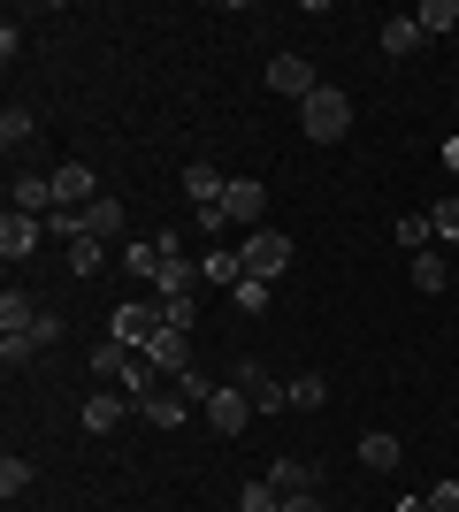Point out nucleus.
I'll list each match as a JSON object with an SVG mask.
<instances>
[{"mask_svg": "<svg viewBox=\"0 0 459 512\" xmlns=\"http://www.w3.org/2000/svg\"><path fill=\"white\" fill-rule=\"evenodd\" d=\"M299 123H306V138H314V146H337V138L352 130V100H345L337 85H322L314 100L299 107Z\"/></svg>", "mask_w": 459, "mask_h": 512, "instance_id": "nucleus-1", "label": "nucleus"}, {"mask_svg": "<svg viewBox=\"0 0 459 512\" xmlns=\"http://www.w3.org/2000/svg\"><path fill=\"white\" fill-rule=\"evenodd\" d=\"M238 260H245V276L276 283V276H284V268H291V230H245Z\"/></svg>", "mask_w": 459, "mask_h": 512, "instance_id": "nucleus-2", "label": "nucleus"}, {"mask_svg": "<svg viewBox=\"0 0 459 512\" xmlns=\"http://www.w3.org/2000/svg\"><path fill=\"white\" fill-rule=\"evenodd\" d=\"M199 413H207V428H215V436H245V421H253V390H215V383H207Z\"/></svg>", "mask_w": 459, "mask_h": 512, "instance_id": "nucleus-3", "label": "nucleus"}, {"mask_svg": "<svg viewBox=\"0 0 459 512\" xmlns=\"http://www.w3.org/2000/svg\"><path fill=\"white\" fill-rule=\"evenodd\" d=\"M169 321H161V306H146V299H131V306H115V321H108V337H123L131 352H146L153 337H161Z\"/></svg>", "mask_w": 459, "mask_h": 512, "instance_id": "nucleus-4", "label": "nucleus"}, {"mask_svg": "<svg viewBox=\"0 0 459 512\" xmlns=\"http://www.w3.org/2000/svg\"><path fill=\"white\" fill-rule=\"evenodd\" d=\"M268 92H284V100H314V92H322V77H314V62H306V54H276V62H268Z\"/></svg>", "mask_w": 459, "mask_h": 512, "instance_id": "nucleus-5", "label": "nucleus"}, {"mask_svg": "<svg viewBox=\"0 0 459 512\" xmlns=\"http://www.w3.org/2000/svg\"><path fill=\"white\" fill-rule=\"evenodd\" d=\"M261 184H253V176H230V192H222V222H245V230H268L261 222Z\"/></svg>", "mask_w": 459, "mask_h": 512, "instance_id": "nucleus-6", "label": "nucleus"}, {"mask_svg": "<svg viewBox=\"0 0 459 512\" xmlns=\"http://www.w3.org/2000/svg\"><path fill=\"white\" fill-rule=\"evenodd\" d=\"M54 207H62V199H54V176H16V192H8V214H31V222H46Z\"/></svg>", "mask_w": 459, "mask_h": 512, "instance_id": "nucleus-7", "label": "nucleus"}, {"mask_svg": "<svg viewBox=\"0 0 459 512\" xmlns=\"http://www.w3.org/2000/svg\"><path fill=\"white\" fill-rule=\"evenodd\" d=\"M77 214H85V237H100V245H115V237L131 230V214H123V199H115V192H100L92 207H77Z\"/></svg>", "mask_w": 459, "mask_h": 512, "instance_id": "nucleus-8", "label": "nucleus"}, {"mask_svg": "<svg viewBox=\"0 0 459 512\" xmlns=\"http://www.w3.org/2000/svg\"><path fill=\"white\" fill-rule=\"evenodd\" d=\"M146 360H153V375H184L192 367V329H161L146 344Z\"/></svg>", "mask_w": 459, "mask_h": 512, "instance_id": "nucleus-9", "label": "nucleus"}, {"mask_svg": "<svg viewBox=\"0 0 459 512\" xmlns=\"http://www.w3.org/2000/svg\"><path fill=\"white\" fill-rule=\"evenodd\" d=\"M54 199H62V207H92V199H100V176H92L85 161H62V169H54Z\"/></svg>", "mask_w": 459, "mask_h": 512, "instance_id": "nucleus-10", "label": "nucleus"}, {"mask_svg": "<svg viewBox=\"0 0 459 512\" xmlns=\"http://www.w3.org/2000/svg\"><path fill=\"white\" fill-rule=\"evenodd\" d=\"M184 192H192V207L207 214V207H222V192H230V176H222L215 161H192V169H184Z\"/></svg>", "mask_w": 459, "mask_h": 512, "instance_id": "nucleus-11", "label": "nucleus"}, {"mask_svg": "<svg viewBox=\"0 0 459 512\" xmlns=\"http://www.w3.org/2000/svg\"><path fill=\"white\" fill-rule=\"evenodd\" d=\"M39 237H46V222H31V214H0V253H8V260H31Z\"/></svg>", "mask_w": 459, "mask_h": 512, "instance_id": "nucleus-12", "label": "nucleus"}, {"mask_svg": "<svg viewBox=\"0 0 459 512\" xmlns=\"http://www.w3.org/2000/svg\"><path fill=\"white\" fill-rule=\"evenodd\" d=\"M138 413H146L153 428H176L184 413H192V398H184V383H176V390H146V398H138Z\"/></svg>", "mask_w": 459, "mask_h": 512, "instance_id": "nucleus-13", "label": "nucleus"}, {"mask_svg": "<svg viewBox=\"0 0 459 512\" xmlns=\"http://www.w3.org/2000/svg\"><path fill=\"white\" fill-rule=\"evenodd\" d=\"M138 360V352H131V344H123V337H100V344H92V375H100V383H123V367H131Z\"/></svg>", "mask_w": 459, "mask_h": 512, "instance_id": "nucleus-14", "label": "nucleus"}, {"mask_svg": "<svg viewBox=\"0 0 459 512\" xmlns=\"http://www.w3.org/2000/svg\"><path fill=\"white\" fill-rule=\"evenodd\" d=\"M207 276V268H199V260H161V276H153V291H161V299H192V283Z\"/></svg>", "mask_w": 459, "mask_h": 512, "instance_id": "nucleus-15", "label": "nucleus"}, {"mask_svg": "<svg viewBox=\"0 0 459 512\" xmlns=\"http://www.w3.org/2000/svg\"><path fill=\"white\" fill-rule=\"evenodd\" d=\"M398 459H406V444H398L391 428H375V436H360V467H375V474H391Z\"/></svg>", "mask_w": 459, "mask_h": 512, "instance_id": "nucleus-16", "label": "nucleus"}, {"mask_svg": "<svg viewBox=\"0 0 459 512\" xmlns=\"http://www.w3.org/2000/svg\"><path fill=\"white\" fill-rule=\"evenodd\" d=\"M123 406H131L123 390H92V398H85V428H92V436H108V428L123 421Z\"/></svg>", "mask_w": 459, "mask_h": 512, "instance_id": "nucleus-17", "label": "nucleus"}, {"mask_svg": "<svg viewBox=\"0 0 459 512\" xmlns=\"http://www.w3.org/2000/svg\"><path fill=\"white\" fill-rule=\"evenodd\" d=\"M268 482H276V497H306V490H314V467L291 451V459H276V467H268Z\"/></svg>", "mask_w": 459, "mask_h": 512, "instance_id": "nucleus-18", "label": "nucleus"}, {"mask_svg": "<svg viewBox=\"0 0 459 512\" xmlns=\"http://www.w3.org/2000/svg\"><path fill=\"white\" fill-rule=\"evenodd\" d=\"M31 329H39V306L23 299V291H8L0 299V337H31Z\"/></svg>", "mask_w": 459, "mask_h": 512, "instance_id": "nucleus-19", "label": "nucleus"}, {"mask_svg": "<svg viewBox=\"0 0 459 512\" xmlns=\"http://www.w3.org/2000/svg\"><path fill=\"white\" fill-rule=\"evenodd\" d=\"M414 23H421V39H444V31H459V0H421Z\"/></svg>", "mask_w": 459, "mask_h": 512, "instance_id": "nucleus-20", "label": "nucleus"}, {"mask_svg": "<svg viewBox=\"0 0 459 512\" xmlns=\"http://www.w3.org/2000/svg\"><path fill=\"white\" fill-rule=\"evenodd\" d=\"M414 46H421V23L414 16H383V54H391V62H406Z\"/></svg>", "mask_w": 459, "mask_h": 512, "instance_id": "nucleus-21", "label": "nucleus"}, {"mask_svg": "<svg viewBox=\"0 0 459 512\" xmlns=\"http://www.w3.org/2000/svg\"><path fill=\"white\" fill-rule=\"evenodd\" d=\"M199 268H207V283H230V291H238V283H245V260L230 253V245H215V253L199 260Z\"/></svg>", "mask_w": 459, "mask_h": 512, "instance_id": "nucleus-22", "label": "nucleus"}, {"mask_svg": "<svg viewBox=\"0 0 459 512\" xmlns=\"http://www.w3.org/2000/svg\"><path fill=\"white\" fill-rule=\"evenodd\" d=\"M291 413H322V398H329V383H322V375H291Z\"/></svg>", "mask_w": 459, "mask_h": 512, "instance_id": "nucleus-23", "label": "nucleus"}, {"mask_svg": "<svg viewBox=\"0 0 459 512\" xmlns=\"http://www.w3.org/2000/svg\"><path fill=\"white\" fill-rule=\"evenodd\" d=\"M123 268H131V276H161V245H153V237H146V245H138V237H131V245H123Z\"/></svg>", "mask_w": 459, "mask_h": 512, "instance_id": "nucleus-24", "label": "nucleus"}, {"mask_svg": "<svg viewBox=\"0 0 459 512\" xmlns=\"http://www.w3.org/2000/svg\"><path fill=\"white\" fill-rule=\"evenodd\" d=\"M429 237H437L429 214H398V245H406V253H429Z\"/></svg>", "mask_w": 459, "mask_h": 512, "instance_id": "nucleus-25", "label": "nucleus"}, {"mask_svg": "<svg viewBox=\"0 0 459 512\" xmlns=\"http://www.w3.org/2000/svg\"><path fill=\"white\" fill-rule=\"evenodd\" d=\"M69 268H77V276H100V268H108V245H100V237H77V245H69Z\"/></svg>", "mask_w": 459, "mask_h": 512, "instance_id": "nucleus-26", "label": "nucleus"}, {"mask_svg": "<svg viewBox=\"0 0 459 512\" xmlns=\"http://www.w3.org/2000/svg\"><path fill=\"white\" fill-rule=\"evenodd\" d=\"M245 383H253V406H261V413H284V406H291V390L268 383V375H253V367H245Z\"/></svg>", "mask_w": 459, "mask_h": 512, "instance_id": "nucleus-27", "label": "nucleus"}, {"mask_svg": "<svg viewBox=\"0 0 459 512\" xmlns=\"http://www.w3.org/2000/svg\"><path fill=\"white\" fill-rule=\"evenodd\" d=\"M406 268H414V291H444V253H414Z\"/></svg>", "mask_w": 459, "mask_h": 512, "instance_id": "nucleus-28", "label": "nucleus"}, {"mask_svg": "<svg viewBox=\"0 0 459 512\" xmlns=\"http://www.w3.org/2000/svg\"><path fill=\"white\" fill-rule=\"evenodd\" d=\"M238 512H284L276 482H245V490H238Z\"/></svg>", "mask_w": 459, "mask_h": 512, "instance_id": "nucleus-29", "label": "nucleus"}, {"mask_svg": "<svg viewBox=\"0 0 459 512\" xmlns=\"http://www.w3.org/2000/svg\"><path fill=\"white\" fill-rule=\"evenodd\" d=\"M23 490H31V459L8 451V459H0V497H23Z\"/></svg>", "mask_w": 459, "mask_h": 512, "instance_id": "nucleus-30", "label": "nucleus"}, {"mask_svg": "<svg viewBox=\"0 0 459 512\" xmlns=\"http://www.w3.org/2000/svg\"><path fill=\"white\" fill-rule=\"evenodd\" d=\"M230 299H238V314H268V283H261V276H245Z\"/></svg>", "mask_w": 459, "mask_h": 512, "instance_id": "nucleus-31", "label": "nucleus"}, {"mask_svg": "<svg viewBox=\"0 0 459 512\" xmlns=\"http://www.w3.org/2000/svg\"><path fill=\"white\" fill-rule=\"evenodd\" d=\"M161 321L169 329H199V299H161Z\"/></svg>", "mask_w": 459, "mask_h": 512, "instance_id": "nucleus-32", "label": "nucleus"}, {"mask_svg": "<svg viewBox=\"0 0 459 512\" xmlns=\"http://www.w3.org/2000/svg\"><path fill=\"white\" fill-rule=\"evenodd\" d=\"M31 130H39V123H31V107H8V115H0V138H8V146H23Z\"/></svg>", "mask_w": 459, "mask_h": 512, "instance_id": "nucleus-33", "label": "nucleus"}, {"mask_svg": "<svg viewBox=\"0 0 459 512\" xmlns=\"http://www.w3.org/2000/svg\"><path fill=\"white\" fill-rule=\"evenodd\" d=\"M31 352H39V337H0V360H8V367H23Z\"/></svg>", "mask_w": 459, "mask_h": 512, "instance_id": "nucleus-34", "label": "nucleus"}, {"mask_svg": "<svg viewBox=\"0 0 459 512\" xmlns=\"http://www.w3.org/2000/svg\"><path fill=\"white\" fill-rule=\"evenodd\" d=\"M31 337H39V352H46V344L69 337V321H62V314H39V329H31Z\"/></svg>", "mask_w": 459, "mask_h": 512, "instance_id": "nucleus-35", "label": "nucleus"}, {"mask_svg": "<svg viewBox=\"0 0 459 512\" xmlns=\"http://www.w3.org/2000/svg\"><path fill=\"white\" fill-rule=\"evenodd\" d=\"M429 222H437V230H444V237H452V245H459V199H444V207H429Z\"/></svg>", "mask_w": 459, "mask_h": 512, "instance_id": "nucleus-36", "label": "nucleus"}, {"mask_svg": "<svg viewBox=\"0 0 459 512\" xmlns=\"http://www.w3.org/2000/svg\"><path fill=\"white\" fill-rule=\"evenodd\" d=\"M429 512H459V482H437V490H429Z\"/></svg>", "mask_w": 459, "mask_h": 512, "instance_id": "nucleus-37", "label": "nucleus"}, {"mask_svg": "<svg viewBox=\"0 0 459 512\" xmlns=\"http://www.w3.org/2000/svg\"><path fill=\"white\" fill-rule=\"evenodd\" d=\"M284 512H322V497L306 490V497H284Z\"/></svg>", "mask_w": 459, "mask_h": 512, "instance_id": "nucleus-38", "label": "nucleus"}, {"mask_svg": "<svg viewBox=\"0 0 459 512\" xmlns=\"http://www.w3.org/2000/svg\"><path fill=\"white\" fill-rule=\"evenodd\" d=\"M398 512H429V497H406V505H398Z\"/></svg>", "mask_w": 459, "mask_h": 512, "instance_id": "nucleus-39", "label": "nucleus"}]
</instances>
